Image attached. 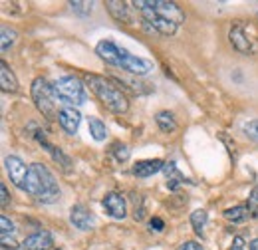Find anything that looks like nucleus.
Listing matches in <instances>:
<instances>
[{"mask_svg": "<svg viewBox=\"0 0 258 250\" xmlns=\"http://www.w3.org/2000/svg\"><path fill=\"white\" fill-rule=\"evenodd\" d=\"M96 54L109 66H115L127 74L133 76H147L149 72H153V62L145 60V58H137L133 54H129L125 48L117 46L111 40H101L96 46Z\"/></svg>", "mask_w": 258, "mask_h": 250, "instance_id": "nucleus-1", "label": "nucleus"}, {"mask_svg": "<svg viewBox=\"0 0 258 250\" xmlns=\"http://www.w3.org/2000/svg\"><path fill=\"white\" fill-rule=\"evenodd\" d=\"M86 84L90 86L92 94L101 101V105L105 109H109L111 113H127L129 101L125 94L121 92L119 84L113 78H105V76H97V74H86Z\"/></svg>", "mask_w": 258, "mask_h": 250, "instance_id": "nucleus-2", "label": "nucleus"}, {"mask_svg": "<svg viewBox=\"0 0 258 250\" xmlns=\"http://www.w3.org/2000/svg\"><path fill=\"white\" fill-rule=\"evenodd\" d=\"M24 191L28 195L36 197V201L44 203V205H52L60 199L62 191L58 187L56 177L52 175V171L42 165V163H32L24 181Z\"/></svg>", "mask_w": 258, "mask_h": 250, "instance_id": "nucleus-3", "label": "nucleus"}, {"mask_svg": "<svg viewBox=\"0 0 258 250\" xmlns=\"http://www.w3.org/2000/svg\"><path fill=\"white\" fill-rule=\"evenodd\" d=\"M32 99L36 109L42 113L46 121H56L58 119V107H56V94H54V84H50L46 78H36L32 82Z\"/></svg>", "mask_w": 258, "mask_h": 250, "instance_id": "nucleus-4", "label": "nucleus"}, {"mask_svg": "<svg viewBox=\"0 0 258 250\" xmlns=\"http://www.w3.org/2000/svg\"><path fill=\"white\" fill-rule=\"evenodd\" d=\"M228 42L232 48L244 56H254L258 54V34L250 22L236 20L228 28Z\"/></svg>", "mask_w": 258, "mask_h": 250, "instance_id": "nucleus-5", "label": "nucleus"}, {"mask_svg": "<svg viewBox=\"0 0 258 250\" xmlns=\"http://www.w3.org/2000/svg\"><path fill=\"white\" fill-rule=\"evenodd\" d=\"M54 94H56V99H60L62 103H68V107L70 105H82L88 99L84 84L76 76H64V78L56 80L54 82Z\"/></svg>", "mask_w": 258, "mask_h": 250, "instance_id": "nucleus-6", "label": "nucleus"}, {"mask_svg": "<svg viewBox=\"0 0 258 250\" xmlns=\"http://www.w3.org/2000/svg\"><path fill=\"white\" fill-rule=\"evenodd\" d=\"M147 2V6L155 12V14H159L161 18L165 20H171L173 24H181V22H185V12L179 8V4L177 2H167V0H145Z\"/></svg>", "mask_w": 258, "mask_h": 250, "instance_id": "nucleus-7", "label": "nucleus"}, {"mask_svg": "<svg viewBox=\"0 0 258 250\" xmlns=\"http://www.w3.org/2000/svg\"><path fill=\"white\" fill-rule=\"evenodd\" d=\"M4 167H6V173H8L10 181L18 189L24 191V181H26V175H28V169H30V167H26V163L16 155L6 157V159H4Z\"/></svg>", "mask_w": 258, "mask_h": 250, "instance_id": "nucleus-8", "label": "nucleus"}, {"mask_svg": "<svg viewBox=\"0 0 258 250\" xmlns=\"http://www.w3.org/2000/svg\"><path fill=\"white\" fill-rule=\"evenodd\" d=\"M34 137H36V141H38V143H40V145L50 153V157L60 165V169H62L64 173H70V171H72V159L66 155L60 147L52 145V143L46 139V133H44V131H40V129H38V131H34Z\"/></svg>", "mask_w": 258, "mask_h": 250, "instance_id": "nucleus-9", "label": "nucleus"}, {"mask_svg": "<svg viewBox=\"0 0 258 250\" xmlns=\"http://www.w3.org/2000/svg\"><path fill=\"white\" fill-rule=\"evenodd\" d=\"M101 207L105 209V213L113 219H125L127 215V205H125V199L119 195V193H107L103 199H101Z\"/></svg>", "mask_w": 258, "mask_h": 250, "instance_id": "nucleus-10", "label": "nucleus"}, {"mask_svg": "<svg viewBox=\"0 0 258 250\" xmlns=\"http://www.w3.org/2000/svg\"><path fill=\"white\" fill-rule=\"evenodd\" d=\"M70 222L80 230H92L96 226V219L92 211H88L84 205H74L70 211Z\"/></svg>", "mask_w": 258, "mask_h": 250, "instance_id": "nucleus-11", "label": "nucleus"}, {"mask_svg": "<svg viewBox=\"0 0 258 250\" xmlns=\"http://www.w3.org/2000/svg\"><path fill=\"white\" fill-rule=\"evenodd\" d=\"M54 246V238L48 230H38L30 236H26L20 244L22 250H52Z\"/></svg>", "mask_w": 258, "mask_h": 250, "instance_id": "nucleus-12", "label": "nucleus"}, {"mask_svg": "<svg viewBox=\"0 0 258 250\" xmlns=\"http://www.w3.org/2000/svg\"><path fill=\"white\" fill-rule=\"evenodd\" d=\"M131 6H133V2H119V0H107V2H105L107 12H109L119 24H133Z\"/></svg>", "mask_w": 258, "mask_h": 250, "instance_id": "nucleus-13", "label": "nucleus"}, {"mask_svg": "<svg viewBox=\"0 0 258 250\" xmlns=\"http://www.w3.org/2000/svg\"><path fill=\"white\" fill-rule=\"evenodd\" d=\"M80 121H82V113L74 107H62L60 113H58V123L68 135H74L78 131Z\"/></svg>", "mask_w": 258, "mask_h": 250, "instance_id": "nucleus-14", "label": "nucleus"}, {"mask_svg": "<svg viewBox=\"0 0 258 250\" xmlns=\"http://www.w3.org/2000/svg\"><path fill=\"white\" fill-rule=\"evenodd\" d=\"M16 228H14V222L8 219V217H0V242H2V248L4 250H18L20 244L16 242Z\"/></svg>", "mask_w": 258, "mask_h": 250, "instance_id": "nucleus-15", "label": "nucleus"}, {"mask_svg": "<svg viewBox=\"0 0 258 250\" xmlns=\"http://www.w3.org/2000/svg\"><path fill=\"white\" fill-rule=\"evenodd\" d=\"M163 167H165V161L161 159H143L133 165V175L139 179H147V177H153L155 173L163 171Z\"/></svg>", "mask_w": 258, "mask_h": 250, "instance_id": "nucleus-16", "label": "nucleus"}, {"mask_svg": "<svg viewBox=\"0 0 258 250\" xmlns=\"http://www.w3.org/2000/svg\"><path fill=\"white\" fill-rule=\"evenodd\" d=\"M0 90L4 94H16L18 92V80L4 60L0 62Z\"/></svg>", "mask_w": 258, "mask_h": 250, "instance_id": "nucleus-17", "label": "nucleus"}, {"mask_svg": "<svg viewBox=\"0 0 258 250\" xmlns=\"http://www.w3.org/2000/svg\"><path fill=\"white\" fill-rule=\"evenodd\" d=\"M163 171H165V177H167V189H169V191H177L179 185H183V183H191V181L177 169V165H175L173 161L165 163Z\"/></svg>", "mask_w": 258, "mask_h": 250, "instance_id": "nucleus-18", "label": "nucleus"}, {"mask_svg": "<svg viewBox=\"0 0 258 250\" xmlns=\"http://www.w3.org/2000/svg\"><path fill=\"white\" fill-rule=\"evenodd\" d=\"M155 123H157V127L161 129L163 133H173L177 129V119H175V115L171 111H159L155 115Z\"/></svg>", "mask_w": 258, "mask_h": 250, "instance_id": "nucleus-19", "label": "nucleus"}, {"mask_svg": "<svg viewBox=\"0 0 258 250\" xmlns=\"http://www.w3.org/2000/svg\"><path fill=\"white\" fill-rule=\"evenodd\" d=\"M223 215H225V219L230 220V222H244V220L250 217V211H248L246 205H238V207L226 209Z\"/></svg>", "mask_w": 258, "mask_h": 250, "instance_id": "nucleus-20", "label": "nucleus"}, {"mask_svg": "<svg viewBox=\"0 0 258 250\" xmlns=\"http://www.w3.org/2000/svg\"><path fill=\"white\" fill-rule=\"evenodd\" d=\"M88 127H90V133H92V137H94L96 141H103V139L107 137V127H105V123H103L101 119L90 117V119H88Z\"/></svg>", "mask_w": 258, "mask_h": 250, "instance_id": "nucleus-21", "label": "nucleus"}, {"mask_svg": "<svg viewBox=\"0 0 258 250\" xmlns=\"http://www.w3.org/2000/svg\"><path fill=\"white\" fill-rule=\"evenodd\" d=\"M207 220H209V215H207V211H203V209H197L195 213H191V224H193L195 232H197L199 236H203L205 226H207Z\"/></svg>", "mask_w": 258, "mask_h": 250, "instance_id": "nucleus-22", "label": "nucleus"}, {"mask_svg": "<svg viewBox=\"0 0 258 250\" xmlns=\"http://www.w3.org/2000/svg\"><path fill=\"white\" fill-rule=\"evenodd\" d=\"M2 38H0V42H2V54H6L14 44H16V38H18V32L14 30V28H8V26H2Z\"/></svg>", "mask_w": 258, "mask_h": 250, "instance_id": "nucleus-23", "label": "nucleus"}, {"mask_svg": "<svg viewBox=\"0 0 258 250\" xmlns=\"http://www.w3.org/2000/svg\"><path fill=\"white\" fill-rule=\"evenodd\" d=\"M109 153L115 157V161L117 163H125L131 155V149H129L125 143H121V141H115L113 145H111V149H109Z\"/></svg>", "mask_w": 258, "mask_h": 250, "instance_id": "nucleus-24", "label": "nucleus"}, {"mask_svg": "<svg viewBox=\"0 0 258 250\" xmlns=\"http://www.w3.org/2000/svg\"><path fill=\"white\" fill-rule=\"evenodd\" d=\"M242 133H244L250 141H254L258 145V119H252V121L242 125Z\"/></svg>", "mask_w": 258, "mask_h": 250, "instance_id": "nucleus-25", "label": "nucleus"}, {"mask_svg": "<svg viewBox=\"0 0 258 250\" xmlns=\"http://www.w3.org/2000/svg\"><path fill=\"white\" fill-rule=\"evenodd\" d=\"M70 6H72V10L76 12V14H80V16H90L92 14V2H80V0H76V2H70Z\"/></svg>", "mask_w": 258, "mask_h": 250, "instance_id": "nucleus-26", "label": "nucleus"}, {"mask_svg": "<svg viewBox=\"0 0 258 250\" xmlns=\"http://www.w3.org/2000/svg\"><path fill=\"white\" fill-rule=\"evenodd\" d=\"M248 211L252 213V217H258V187L252 189V193H250V197H248Z\"/></svg>", "mask_w": 258, "mask_h": 250, "instance_id": "nucleus-27", "label": "nucleus"}, {"mask_svg": "<svg viewBox=\"0 0 258 250\" xmlns=\"http://www.w3.org/2000/svg\"><path fill=\"white\" fill-rule=\"evenodd\" d=\"M149 226H151V230H155V232H161L163 228H165V220L159 219V217H153V219L149 220Z\"/></svg>", "mask_w": 258, "mask_h": 250, "instance_id": "nucleus-28", "label": "nucleus"}, {"mask_svg": "<svg viewBox=\"0 0 258 250\" xmlns=\"http://www.w3.org/2000/svg\"><path fill=\"white\" fill-rule=\"evenodd\" d=\"M0 195H2V199H0L2 209H6V207H8V203H10V195H8V189H6L4 183H0Z\"/></svg>", "mask_w": 258, "mask_h": 250, "instance_id": "nucleus-29", "label": "nucleus"}, {"mask_svg": "<svg viewBox=\"0 0 258 250\" xmlns=\"http://www.w3.org/2000/svg\"><path fill=\"white\" fill-rule=\"evenodd\" d=\"M177 250H205V248L199 242H195V240H187V242H183Z\"/></svg>", "mask_w": 258, "mask_h": 250, "instance_id": "nucleus-30", "label": "nucleus"}, {"mask_svg": "<svg viewBox=\"0 0 258 250\" xmlns=\"http://www.w3.org/2000/svg\"><path fill=\"white\" fill-rule=\"evenodd\" d=\"M242 246H244V240H242L240 236H236V238L232 240V248L230 250H242Z\"/></svg>", "mask_w": 258, "mask_h": 250, "instance_id": "nucleus-31", "label": "nucleus"}, {"mask_svg": "<svg viewBox=\"0 0 258 250\" xmlns=\"http://www.w3.org/2000/svg\"><path fill=\"white\" fill-rule=\"evenodd\" d=\"M248 250H258V238H254V240L248 244Z\"/></svg>", "mask_w": 258, "mask_h": 250, "instance_id": "nucleus-32", "label": "nucleus"}, {"mask_svg": "<svg viewBox=\"0 0 258 250\" xmlns=\"http://www.w3.org/2000/svg\"><path fill=\"white\" fill-rule=\"evenodd\" d=\"M18 250H22V248H18Z\"/></svg>", "mask_w": 258, "mask_h": 250, "instance_id": "nucleus-33", "label": "nucleus"}]
</instances>
